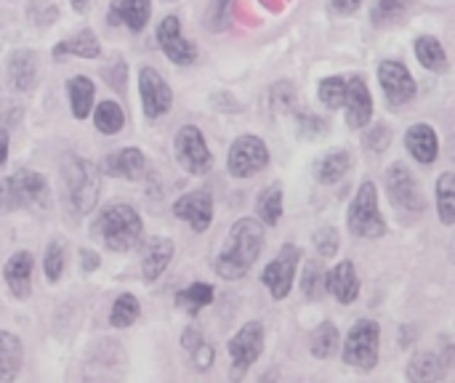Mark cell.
<instances>
[{
	"label": "cell",
	"mask_w": 455,
	"mask_h": 383,
	"mask_svg": "<svg viewBox=\"0 0 455 383\" xmlns=\"http://www.w3.org/2000/svg\"><path fill=\"white\" fill-rule=\"evenodd\" d=\"M264 245V229L256 219H240L229 237L227 245L221 248L219 259H216V272L224 280H240L251 272V267L256 264L259 253Z\"/></svg>",
	"instance_id": "obj_1"
},
{
	"label": "cell",
	"mask_w": 455,
	"mask_h": 383,
	"mask_svg": "<svg viewBox=\"0 0 455 383\" xmlns=\"http://www.w3.org/2000/svg\"><path fill=\"white\" fill-rule=\"evenodd\" d=\"M96 235L104 240V245L109 251L125 253V251L136 248V243L141 240V219L131 205L115 203L99 216Z\"/></svg>",
	"instance_id": "obj_2"
},
{
	"label": "cell",
	"mask_w": 455,
	"mask_h": 383,
	"mask_svg": "<svg viewBox=\"0 0 455 383\" xmlns=\"http://www.w3.org/2000/svg\"><path fill=\"white\" fill-rule=\"evenodd\" d=\"M45 200V179L35 171H19L0 181V213L32 208Z\"/></svg>",
	"instance_id": "obj_3"
},
{
	"label": "cell",
	"mask_w": 455,
	"mask_h": 383,
	"mask_svg": "<svg viewBox=\"0 0 455 383\" xmlns=\"http://www.w3.org/2000/svg\"><path fill=\"white\" fill-rule=\"evenodd\" d=\"M69 200L77 213H91L101 192V171L88 160H69L67 165Z\"/></svg>",
	"instance_id": "obj_4"
},
{
	"label": "cell",
	"mask_w": 455,
	"mask_h": 383,
	"mask_svg": "<svg viewBox=\"0 0 455 383\" xmlns=\"http://www.w3.org/2000/svg\"><path fill=\"white\" fill-rule=\"evenodd\" d=\"M349 229L352 235L357 237H384L387 232V224L381 219V211H379V195H376V187L371 181H365L349 208Z\"/></svg>",
	"instance_id": "obj_5"
},
{
	"label": "cell",
	"mask_w": 455,
	"mask_h": 383,
	"mask_svg": "<svg viewBox=\"0 0 455 383\" xmlns=\"http://www.w3.org/2000/svg\"><path fill=\"white\" fill-rule=\"evenodd\" d=\"M379 339L381 328L373 320H360L344 344V363L357 371H373L379 363Z\"/></svg>",
	"instance_id": "obj_6"
},
{
	"label": "cell",
	"mask_w": 455,
	"mask_h": 383,
	"mask_svg": "<svg viewBox=\"0 0 455 383\" xmlns=\"http://www.w3.org/2000/svg\"><path fill=\"white\" fill-rule=\"evenodd\" d=\"M269 163V149L259 136H240L229 149V173L235 179H248L264 171Z\"/></svg>",
	"instance_id": "obj_7"
},
{
	"label": "cell",
	"mask_w": 455,
	"mask_h": 383,
	"mask_svg": "<svg viewBox=\"0 0 455 383\" xmlns=\"http://www.w3.org/2000/svg\"><path fill=\"white\" fill-rule=\"evenodd\" d=\"M173 147H176V157H179L181 168L195 173V176H203L213 163V157L205 147V139H203L200 128H195V125H184L176 133Z\"/></svg>",
	"instance_id": "obj_8"
},
{
	"label": "cell",
	"mask_w": 455,
	"mask_h": 383,
	"mask_svg": "<svg viewBox=\"0 0 455 383\" xmlns=\"http://www.w3.org/2000/svg\"><path fill=\"white\" fill-rule=\"evenodd\" d=\"M264 349V328L259 323H248L237 331V336L229 341V355H232V376H243L261 355Z\"/></svg>",
	"instance_id": "obj_9"
},
{
	"label": "cell",
	"mask_w": 455,
	"mask_h": 383,
	"mask_svg": "<svg viewBox=\"0 0 455 383\" xmlns=\"http://www.w3.org/2000/svg\"><path fill=\"white\" fill-rule=\"evenodd\" d=\"M379 80H381V88H384L387 101L395 109L397 107H405L408 101L416 99V80L411 77V72L405 69V64H400V61H381Z\"/></svg>",
	"instance_id": "obj_10"
},
{
	"label": "cell",
	"mask_w": 455,
	"mask_h": 383,
	"mask_svg": "<svg viewBox=\"0 0 455 383\" xmlns=\"http://www.w3.org/2000/svg\"><path fill=\"white\" fill-rule=\"evenodd\" d=\"M299 248L296 245H285L280 251V256L264 269V285L269 288L272 299H285L293 288V277H296V267H299Z\"/></svg>",
	"instance_id": "obj_11"
},
{
	"label": "cell",
	"mask_w": 455,
	"mask_h": 383,
	"mask_svg": "<svg viewBox=\"0 0 455 383\" xmlns=\"http://www.w3.org/2000/svg\"><path fill=\"white\" fill-rule=\"evenodd\" d=\"M387 187H389V197L392 203H397L400 208L411 211V213H421L424 211V197L421 189L416 184V179L411 176V171L403 163H395L387 171Z\"/></svg>",
	"instance_id": "obj_12"
},
{
	"label": "cell",
	"mask_w": 455,
	"mask_h": 383,
	"mask_svg": "<svg viewBox=\"0 0 455 383\" xmlns=\"http://www.w3.org/2000/svg\"><path fill=\"white\" fill-rule=\"evenodd\" d=\"M139 88H141V101H144V112L147 117H160L171 109L173 104V93L168 88V83L160 77L157 69L144 67L139 72Z\"/></svg>",
	"instance_id": "obj_13"
},
{
	"label": "cell",
	"mask_w": 455,
	"mask_h": 383,
	"mask_svg": "<svg viewBox=\"0 0 455 383\" xmlns=\"http://www.w3.org/2000/svg\"><path fill=\"white\" fill-rule=\"evenodd\" d=\"M157 43L173 64H192L197 59L195 43L181 37V24L176 16H165L157 27Z\"/></svg>",
	"instance_id": "obj_14"
},
{
	"label": "cell",
	"mask_w": 455,
	"mask_h": 383,
	"mask_svg": "<svg viewBox=\"0 0 455 383\" xmlns=\"http://www.w3.org/2000/svg\"><path fill=\"white\" fill-rule=\"evenodd\" d=\"M173 213L181 221H187L195 232H205L211 227V219H213V200L205 189H197V192L179 197L173 203Z\"/></svg>",
	"instance_id": "obj_15"
},
{
	"label": "cell",
	"mask_w": 455,
	"mask_h": 383,
	"mask_svg": "<svg viewBox=\"0 0 455 383\" xmlns=\"http://www.w3.org/2000/svg\"><path fill=\"white\" fill-rule=\"evenodd\" d=\"M101 173L115 176V179H125V181H139L147 173V160H144L141 149L123 147V149H117V152L104 157Z\"/></svg>",
	"instance_id": "obj_16"
},
{
	"label": "cell",
	"mask_w": 455,
	"mask_h": 383,
	"mask_svg": "<svg viewBox=\"0 0 455 383\" xmlns=\"http://www.w3.org/2000/svg\"><path fill=\"white\" fill-rule=\"evenodd\" d=\"M344 104H347V125L349 128L368 125V120L373 115V99H371V91L360 75L347 80V101Z\"/></svg>",
	"instance_id": "obj_17"
},
{
	"label": "cell",
	"mask_w": 455,
	"mask_h": 383,
	"mask_svg": "<svg viewBox=\"0 0 455 383\" xmlns=\"http://www.w3.org/2000/svg\"><path fill=\"white\" fill-rule=\"evenodd\" d=\"M325 288L341 301V304H352L360 296V277L357 269L349 261H341L336 269H331L325 275Z\"/></svg>",
	"instance_id": "obj_18"
},
{
	"label": "cell",
	"mask_w": 455,
	"mask_h": 383,
	"mask_svg": "<svg viewBox=\"0 0 455 383\" xmlns=\"http://www.w3.org/2000/svg\"><path fill=\"white\" fill-rule=\"evenodd\" d=\"M173 259V243L168 237H152L144 248V259H141V272L147 283H155L171 264Z\"/></svg>",
	"instance_id": "obj_19"
},
{
	"label": "cell",
	"mask_w": 455,
	"mask_h": 383,
	"mask_svg": "<svg viewBox=\"0 0 455 383\" xmlns=\"http://www.w3.org/2000/svg\"><path fill=\"white\" fill-rule=\"evenodd\" d=\"M5 285L16 299H27L29 296V283H32V256L27 251L13 253L3 269Z\"/></svg>",
	"instance_id": "obj_20"
},
{
	"label": "cell",
	"mask_w": 455,
	"mask_h": 383,
	"mask_svg": "<svg viewBox=\"0 0 455 383\" xmlns=\"http://www.w3.org/2000/svg\"><path fill=\"white\" fill-rule=\"evenodd\" d=\"M149 13H152L149 0H112L109 21L112 24H128V29L139 32L147 27Z\"/></svg>",
	"instance_id": "obj_21"
},
{
	"label": "cell",
	"mask_w": 455,
	"mask_h": 383,
	"mask_svg": "<svg viewBox=\"0 0 455 383\" xmlns=\"http://www.w3.org/2000/svg\"><path fill=\"white\" fill-rule=\"evenodd\" d=\"M405 147L411 149V155H413L419 163H435V160H437V152H440L437 133H435L427 123H419V125H413V128L405 133Z\"/></svg>",
	"instance_id": "obj_22"
},
{
	"label": "cell",
	"mask_w": 455,
	"mask_h": 383,
	"mask_svg": "<svg viewBox=\"0 0 455 383\" xmlns=\"http://www.w3.org/2000/svg\"><path fill=\"white\" fill-rule=\"evenodd\" d=\"M8 80L16 91H29L37 80V56L32 51H16L8 61Z\"/></svg>",
	"instance_id": "obj_23"
},
{
	"label": "cell",
	"mask_w": 455,
	"mask_h": 383,
	"mask_svg": "<svg viewBox=\"0 0 455 383\" xmlns=\"http://www.w3.org/2000/svg\"><path fill=\"white\" fill-rule=\"evenodd\" d=\"M21 341L13 333H0V383L13 381L21 371Z\"/></svg>",
	"instance_id": "obj_24"
},
{
	"label": "cell",
	"mask_w": 455,
	"mask_h": 383,
	"mask_svg": "<svg viewBox=\"0 0 455 383\" xmlns=\"http://www.w3.org/2000/svg\"><path fill=\"white\" fill-rule=\"evenodd\" d=\"M99 37L93 35V29H83L77 32L75 37L69 40H61L56 48H53V56L61 59V56H80V59H96L99 56Z\"/></svg>",
	"instance_id": "obj_25"
},
{
	"label": "cell",
	"mask_w": 455,
	"mask_h": 383,
	"mask_svg": "<svg viewBox=\"0 0 455 383\" xmlns=\"http://www.w3.org/2000/svg\"><path fill=\"white\" fill-rule=\"evenodd\" d=\"M67 91H69L72 115H75L77 120H85V117L91 115V107H93V93H96L93 83H91L88 77L77 75V77H72V80H69Z\"/></svg>",
	"instance_id": "obj_26"
},
{
	"label": "cell",
	"mask_w": 455,
	"mask_h": 383,
	"mask_svg": "<svg viewBox=\"0 0 455 383\" xmlns=\"http://www.w3.org/2000/svg\"><path fill=\"white\" fill-rule=\"evenodd\" d=\"M347 171H349V152H344V149L328 152L325 157H320L315 163V176L320 184H336Z\"/></svg>",
	"instance_id": "obj_27"
},
{
	"label": "cell",
	"mask_w": 455,
	"mask_h": 383,
	"mask_svg": "<svg viewBox=\"0 0 455 383\" xmlns=\"http://www.w3.org/2000/svg\"><path fill=\"white\" fill-rule=\"evenodd\" d=\"M445 376V365L437 355L424 352L419 357H413V363L408 365V379L411 381L427 383V381H440Z\"/></svg>",
	"instance_id": "obj_28"
},
{
	"label": "cell",
	"mask_w": 455,
	"mask_h": 383,
	"mask_svg": "<svg viewBox=\"0 0 455 383\" xmlns=\"http://www.w3.org/2000/svg\"><path fill=\"white\" fill-rule=\"evenodd\" d=\"M416 56H419V61H421L427 69H432V72H443V69L448 67L445 48L440 45L437 37H429V35L419 37V40H416Z\"/></svg>",
	"instance_id": "obj_29"
},
{
	"label": "cell",
	"mask_w": 455,
	"mask_h": 383,
	"mask_svg": "<svg viewBox=\"0 0 455 383\" xmlns=\"http://www.w3.org/2000/svg\"><path fill=\"white\" fill-rule=\"evenodd\" d=\"M256 211H259V219L269 227H275L283 216V189L280 184H272L261 192L259 203H256Z\"/></svg>",
	"instance_id": "obj_30"
},
{
	"label": "cell",
	"mask_w": 455,
	"mask_h": 383,
	"mask_svg": "<svg viewBox=\"0 0 455 383\" xmlns=\"http://www.w3.org/2000/svg\"><path fill=\"white\" fill-rule=\"evenodd\" d=\"M176 304H179V309H184L187 315H197L203 307L213 304V288L205 285V283H195V285H189L187 291H181V293L176 296Z\"/></svg>",
	"instance_id": "obj_31"
},
{
	"label": "cell",
	"mask_w": 455,
	"mask_h": 383,
	"mask_svg": "<svg viewBox=\"0 0 455 383\" xmlns=\"http://www.w3.org/2000/svg\"><path fill=\"white\" fill-rule=\"evenodd\" d=\"M93 120H96V128H99L101 133L115 136V133L123 128L125 115H123V109H120L117 101H101V104L96 107V112H93Z\"/></svg>",
	"instance_id": "obj_32"
},
{
	"label": "cell",
	"mask_w": 455,
	"mask_h": 383,
	"mask_svg": "<svg viewBox=\"0 0 455 383\" xmlns=\"http://www.w3.org/2000/svg\"><path fill=\"white\" fill-rule=\"evenodd\" d=\"M309 349H312V355H315L317 360H328V357H333V352L339 349V331H336V325L323 323V325L312 333Z\"/></svg>",
	"instance_id": "obj_33"
},
{
	"label": "cell",
	"mask_w": 455,
	"mask_h": 383,
	"mask_svg": "<svg viewBox=\"0 0 455 383\" xmlns=\"http://www.w3.org/2000/svg\"><path fill=\"white\" fill-rule=\"evenodd\" d=\"M437 208L443 224H455V173H445L437 181Z\"/></svg>",
	"instance_id": "obj_34"
},
{
	"label": "cell",
	"mask_w": 455,
	"mask_h": 383,
	"mask_svg": "<svg viewBox=\"0 0 455 383\" xmlns=\"http://www.w3.org/2000/svg\"><path fill=\"white\" fill-rule=\"evenodd\" d=\"M139 315H141V307H139L136 296L125 293V296H120L115 301L112 315H109V323H112V328H128V325H133L139 320Z\"/></svg>",
	"instance_id": "obj_35"
},
{
	"label": "cell",
	"mask_w": 455,
	"mask_h": 383,
	"mask_svg": "<svg viewBox=\"0 0 455 383\" xmlns=\"http://www.w3.org/2000/svg\"><path fill=\"white\" fill-rule=\"evenodd\" d=\"M411 3H413V0H376L371 16H373V21H376L379 27H384V24L400 21V19L405 16V11L411 8Z\"/></svg>",
	"instance_id": "obj_36"
},
{
	"label": "cell",
	"mask_w": 455,
	"mask_h": 383,
	"mask_svg": "<svg viewBox=\"0 0 455 383\" xmlns=\"http://www.w3.org/2000/svg\"><path fill=\"white\" fill-rule=\"evenodd\" d=\"M317 96H320V101H323L325 107H331V109L344 107V101H347V80H344V77H325V80L320 83Z\"/></svg>",
	"instance_id": "obj_37"
},
{
	"label": "cell",
	"mask_w": 455,
	"mask_h": 383,
	"mask_svg": "<svg viewBox=\"0 0 455 383\" xmlns=\"http://www.w3.org/2000/svg\"><path fill=\"white\" fill-rule=\"evenodd\" d=\"M27 16H29V21H32L35 27H48V24L56 21L59 11H56V5L48 3V0H29Z\"/></svg>",
	"instance_id": "obj_38"
},
{
	"label": "cell",
	"mask_w": 455,
	"mask_h": 383,
	"mask_svg": "<svg viewBox=\"0 0 455 383\" xmlns=\"http://www.w3.org/2000/svg\"><path fill=\"white\" fill-rule=\"evenodd\" d=\"M64 272V248L59 243L48 245V256H45V277L51 283H56Z\"/></svg>",
	"instance_id": "obj_39"
},
{
	"label": "cell",
	"mask_w": 455,
	"mask_h": 383,
	"mask_svg": "<svg viewBox=\"0 0 455 383\" xmlns=\"http://www.w3.org/2000/svg\"><path fill=\"white\" fill-rule=\"evenodd\" d=\"M320 267H317V261H312V264H307V269H304V293L309 296V299H317L320 296Z\"/></svg>",
	"instance_id": "obj_40"
},
{
	"label": "cell",
	"mask_w": 455,
	"mask_h": 383,
	"mask_svg": "<svg viewBox=\"0 0 455 383\" xmlns=\"http://www.w3.org/2000/svg\"><path fill=\"white\" fill-rule=\"evenodd\" d=\"M365 144H368V149H373V152H384L387 144H389V128H387L384 123L373 125V131L365 136Z\"/></svg>",
	"instance_id": "obj_41"
},
{
	"label": "cell",
	"mask_w": 455,
	"mask_h": 383,
	"mask_svg": "<svg viewBox=\"0 0 455 383\" xmlns=\"http://www.w3.org/2000/svg\"><path fill=\"white\" fill-rule=\"evenodd\" d=\"M315 240H317V251L323 256H333L339 251V232L336 229H320Z\"/></svg>",
	"instance_id": "obj_42"
},
{
	"label": "cell",
	"mask_w": 455,
	"mask_h": 383,
	"mask_svg": "<svg viewBox=\"0 0 455 383\" xmlns=\"http://www.w3.org/2000/svg\"><path fill=\"white\" fill-rule=\"evenodd\" d=\"M192 355H195V363H197V368H200V371H205V368H208V365L213 363V357H216L213 347H208L205 341H203V344H200V347H197V349H195Z\"/></svg>",
	"instance_id": "obj_43"
},
{
	"label": "cell",
	"mask_w": 455,
	"mask_h": 383,
	"mask_svg": "<svg viewBox=\"0 0 455 383\" xmlns=\"http://www.w3.org/2000/svg\"><path fill=\"white\" fill-rule=\"evenodd\" d=\"M184 349H189V352H195L200 344H203V333H200V328H187L184 331Z\"/></svg>",
	"instance_id": "obj_44"
},
{
	"label": "cell",
	"mask_w": 455,
	"mask_h": 383,
	"mask_svg": "<svg viewBox=\"0 0 455 383\" xmlns=\"http://www.w3.org/2000/svg\"><path fill=\"white\" fill-rule=\"evenodd\" d=\"M331 3L339 13H355L363 5V0H331Z\"/></svg>",
	"instance_id": "obj_45"
},
{
	"label": "cell",
	"mask_w": 455,
	"mask_h": 383,
	"mask_svg": "<svg viewBox=\"0 0 455 383\" xmlns=\"http://www.w3.org/2000/svg\"><path fill=\"white\" fill-rule=\"evenodd\" d=\"M99 267V259H96V253H91V251H83V269L85 272H93Z\"/></svg>",
	"instance_id": "obj_46"
},
{
	"label": "cell",
	"mask_w": 455,
	"mask_h": 383,
	"mask_svg": "<svg viewBox=\"0 0 455 383\" xmlns=\"http://www.w3.org/2000/svg\"><path fill=\"white\" fill-rule=\"evenodd\" d=\"M8 160V133L0 128V165Z\"/></svg>",
	"instance_id": "obj_47"
},
{
	"label": "cell",
	"mask_w": 455,
	"mask_h": 383,
	"mask_svg": "<svg viewBox=\"0 0 455 383\" xmlns=\"http://www.w3.org/2000/svg\"><path fill=\"white\" fill-rule=\"evenodd\" d=\"M72 8H75L77 13H83V11L88 8V0H72Z\"/></svg>",
	"instance_id": "obj_48"
},
{
	"label": "cell",
	"mask_w": 455,
	"mask_h": 383,
	"mask_svg": "<svg viewBox=\"0 0 455 383\" xmlns=\"http://www.w3.org/2000/svg\"><path fill=\"white\" fill-rule=\"evenodd\" d=\"M451 256H453V264H455V240H453V245H451Z\"/></svg>",
	"instance_id": "obj_49"
}]
</instances>
